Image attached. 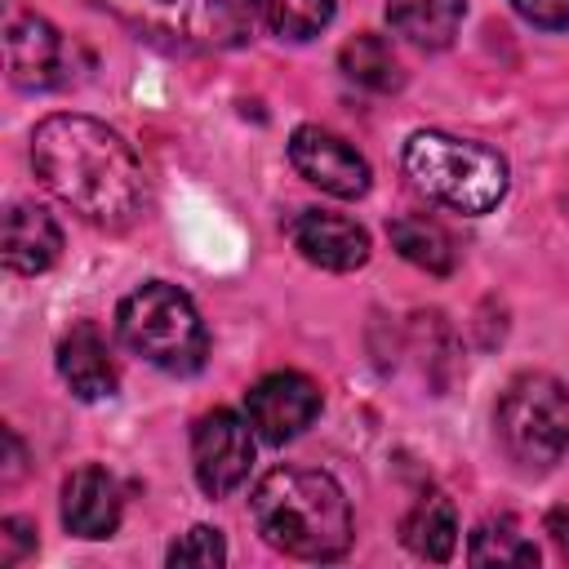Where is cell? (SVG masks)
<instances>
[{
  "label": "cell",
  "mask_w": 569,
  "mask_h": 569,
  "mask_svg": "<svg viewBox=\"0 0 569 569\" xmlns=\"http://www.w3.org/2000/svg\"><path fill=\"white\" fill-rule=\"evenodd\" d=\"M31 169L89 227L120 231L147 204V173L138 151L102 120L58 111L31 129Z\"/></svg>",
  "instance_id": "obj_1"
},
{
  "label": "cell",
  "mask_w": 569,
  "mask_h": 569,
  "mask_svg": "<svg viewBox=\"0 0 569 569\" xmlns=\"http://www.w3.org/2000/svg\"><path fill=\"white\" fill-rule=\"evenodd\" d=\"M258 533L298 560H338L351 547V502L329 471L276 467L253 489Z\"/></svg>",
  "instance_id": "obj_2"
},
{
  "label": "cell",
  "mask_w": 569,
  "mask_h": 569,
  "mask_svg": "<svg viewBox=\"0 0 569 569\" xmlns=\"http://www.w3.org/2000/svg\"><path fill=\"white\" fill-rule=\"evenodd\" d=\"M405 173L436 204L480 218L507 196V160L471 138H453L440 129H418L405 142Z\"/></svg>",
  "instance_id": "obj_3"
},
{
  "label": "cell",
  "mask_w": 569,
  "mask_h": 569,
  "mask_svg": "<svg viewBox=\"0 0 569 569\" xmlns=\"http://www.w3.org/2000/svg\"><path fill=\"white\" fill-rule=\"evenodd\" d=\"M116 329L133 356L164 373H196L209 356V329L196 302L169 280H147L133 293H124Z\"/></svg>",
  "instance_id": "obj_4"
},
{
  "label": "cell",
  "mask_w": 569,
  "mask_h": 569,
  "mask_svg": "<svg viewBox=\"0 0 569 569\" xmlns=\"http://www.w3.org/2000/svg\"><path fill=\"white\" fill-rule=\"evenodd\" d=\"M493 431L520 471H547L569 449V387L551 373H520L507 382Z\"/></svg>",
  "instance_id": "obj_5"
},
{
  "label": "cell",
  "mask_w": 569,
  "mask_h": 569,
  "mask_svg": "<svg viewBox=\"0 0 569 569\" xmlns=\"http://www.w3.org/2000/svg\"><path fill=\"white\" fill-rule=\"evenodd\" d=\"M89 4L164 49H236L249 36L244 13L231 0H89Z\"/></svg>",
  "instance_id": "obj_6"
},
{
  "label": "cell",
  "mask_w": 569,
  "mask_h": 569,
  "mask_svg": "<svg viewBox=\"0 0 569 569\" xmlns=\"http://www.w3.org/2000/svg\"><path fill=\"white\" fill-rule=\"evenodd\" d=\"M253 427L249 418L231 413V409H209L196 418L191 427V471L196 485L209 498H227L249 480L253 467Z\"/></svg>",
  "instance_id": "obj_7"
},
{
  "label": "cell",
  "mask_w": 569,
  "mask_h": 569,
  "mask_svg": "<svg viewBox=\"0 0 569 569\" xmlns=\"http://www.w3.org/2000/svg\"><path fill=\"white\" fill-rule=\"evenodd\" d=\"M4 62H9V80L18 89L44 93V89L67 84V76H71V44H67V36L49 18L9 4L4 9Z\"/></svg>",
  "instance_id": "obj_8"
},
{
  "label": "cell",
  "mask_w": 569,
  "mask_h": 569,
  "mask_svg": "<svg viewBox=\"0 0 569 569\" xmlns=\"http://www.w3.org/2000/svg\"><path fill=\"white\" fill-rule=\"evenodd\" d=\"M289 164L320 191L338 196V200H356L369 191V160L333 129L320 124H298L289 133Z\"/></svg>",
  "instance_id": "obj_9"
},
{
  "label": "cell",
  "mask_w": 569,
  "mask_h": 569,
  "mask_svg": "<svg viewBox=\"0 0 569 569\" xmlns=\"http://www.w3.org/2000/svg\"><path fill=\"white\" fill-rule=\"evenodd\" d=\"M244 418L267 445H284L302 436L320 418V387L307 373H267L244 391Z\"/></svg>",
  "instance_id": "obj_10"
},
{
  "label": "cell",
  "mask_w": 569,
  "mask_h": 569,
  "mask_svg": "<svg viewBox=\"0 0 569 569\" xmlns=\"http://www.w3.org/2000/svg\"><path fill=\"white\" fill-rule=\"evenodd\" d=\"M289 240L311 267L325 271H356L369 262V231L347 213L302 209L289 218Z\"/></svg>",
  "instance_id": "obj_11"
},
{
  "label": "cell",
  "mask_w": 569,
  "mask_h": 569,
  "mask_svg": "<svg viewBox=\"0 0 569 569\" xmlns=\"http://www.w3.org/2000/svg\"><path fill=\"white\" fill-rule=\"evenodd\" d=\"M120 511H124V498H120V485L107 467L89 462V467H76L62 485V525L76 533V538H111L116 525H120Z\"/></svg>",
  "instance_id": "obj_12"
},
{
  "label": "cell",
  "mask_w": 569,
  "mask_h": 569,
  "mask_svg": "<svg viewBox=\"0 0 569 569\" xmlns=\"http://www.w3.org/2000/svg\"><path fill=\"white\" fill-rule=\"evenodd\" d=\"M58 373L71 387L76 400H111L116 396V360L107 338L93 325H76L71 333H62L58 342Z\"/></svg>",
  "instance_id": "obj_13"
},
{
  "label": "cell",
  "mask_w": 569,
  "mask_h": 569,
  "mask_svg": "<svg viewBox=\"0 0 569 569\" xmlns=\"http://www.w3.org/2000/svg\"><path fill=\"white\" fill-rule=\"evenodd\" d=\"M62 253V227L44 204H13L4 218V267L18 276H40Z\"/></svg>",
  "instance_id": "obj_14"
},
{
  "label": "cell",
  "mask_w": 569,
  "mask_h": 569,
  "mask_svg": "<svg viewBox=\"0 0 569 569\" xmlns=\"http://www.w3.org/2000/svg\"><path fill=\"white\" fill-rule=\"evenodd\" d=\"M467 0H387V22L400 40L418 49H445L453 44L462 27Z\"/></svg>",
  "instance_id": "obj_15"
},
{
  "label": "cell",
  "mask_w": 569,
  "mask_h": 569,
  "mask_svg": "<svg viewBox=\"0 0 569 569\" xmlns=\"http://www.w3.org/2000/svg\"><path fill=\"white\" fill-rule=\"evenodd\" d=\"M387 236H391V244H396V253L405 262H413V267H422L431 276H449L453 262H458L453 236L431 213H400V218H391Z\"/></svg>",
  "instance_id": "obj_16"
},
{
  "label": "cell",
  "mask_w": 569,
  "mask_h": 569,
  "mask_svg": "<svg viewBox=\"0 0 569 569\" xmlns=\"http://www.w3.org/2000/svg\"><path fill=\"white\" fill-rule=\"evenodd\" d=\"M400 538L422 560H449L453 547H458V511H453V502L445 493H436V489L422 493L409 507V516L400 525Z\"/></svg>",
  "instance_id": "obj_17"
},
{
  "label": "cell",
  "mask_w": 569,
  "mask_h": 569,
  "mask_svg": "<svg viewBox=\"0 0 569 569\" xmlns=\"http://www.w3.org/2000/svg\"><path fill=\"white\" fill-rule=\"evenodd\" d=\"M338 67H342V76H347L351 84L373 89V93H391V89L405 84V71H400V58H396L391 40H382V36H373V31L351 36V40L342 44V53H338Z\"/></svg>",
  "instance_id": "obj_18"
},
{
  "label": "cell",
  "mask_w": 569,
  "mask_h": 569,
  "mask_svg": "<svg viewBox=\"0 0 569 569\" xmlns=\"http://www.w3.org/2000/svg\"><path fill=\"white\" fill-rule=\"evenodd\" d=\"M467 560L471 565H538V547L511 516H498V520L476 525Z\"/></svg>",
  "instance_id": "obj_19"
},
{
  "label": "cell",
  "mask_w": 569,
  "mask_h": 569,
  "mask_svg": "<svg viewBox=\"0 0 569 569\" xmlns=\"http://www.w3.org/2000/svg\"><path fill=\"white\" fill-rule=\"evenodd\" d=\"M280 40H311L333 22V0H249Z\"/></svg>",
  "instance_id": "obj_20"
},
{
  "label": "cell",
  "mask_w": 569,
  "mask_h": 569,
  "mask_svg": "<svg viewBox=\"0 0 569 569\" xmlns=\"http://www.w3.org/2000/svg\"><path fill=\"white\" fill-rule=\"evenodd\" d=\"M222 560H227V542H222V533H218V529H209V525L187 529V533L169 547V565H200V569H218Z\"/></svg>",
  "instance_id": "obj_21"
},
{
  "label": "cell",
  "mask_w": 569,
  "mask_h": 569,
  "mask_svg": "<svg viewBox=\"0 0 569 569\" xmlns=\"http://www.w3.org/2000/svg\"><path fill=\"white\" fill-rule=\"evenodd\" d=\"M27 551H36V533H31V525H27V520L9 516V520L0 525V565H4V569H13Z\"/></svg>",
  "instance_id": "obj_22"
},
{
  "label": "cell",
  "mask_w": 569,
  "mask_h": 569,
  "mask_svg": "<svg viewBox=\"0 0 569 569\" xmlns=\"http://www.w3.org/2000/svg\"><path fill=\"white\" fill-rule=\"evenodd\" d=\"M511 9L533 27H569V0H511Z\"/></svg>",
  "instance_id": "obj_23"
},
{
  "label": "cell",
  "mask_w": 569,
  "mask_h": 569,
  "mask_svg": "<svg viewBox=\"0 0 569 569\" xmlns=\"http://www.w3.org/2000/svg\"><path fill=\"white\" fill-rule=\"evenodd\" d=\"M551 538H556L560 556L569 560V520H565V516H551Z\"/></svg>",
  "instance_id": "obj_24"
}]
</instances>
